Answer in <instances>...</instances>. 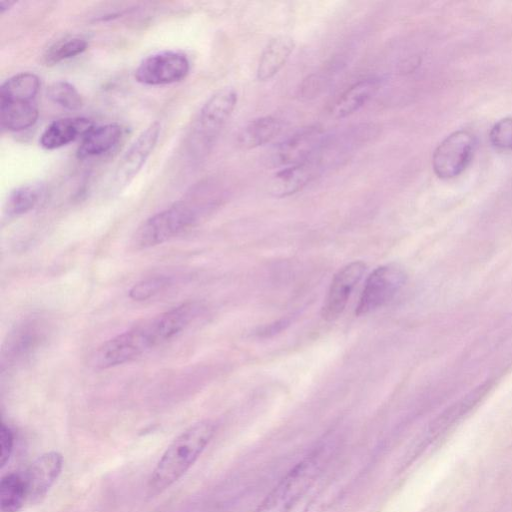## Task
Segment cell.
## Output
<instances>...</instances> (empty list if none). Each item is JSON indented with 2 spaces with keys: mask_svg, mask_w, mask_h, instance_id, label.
Instances as JSON below:
<instances>
[{
  "mask_svg": "<svg viewBox=\"0 0 512 512\" xmlns=\"http://www.w3.org/2000/svg\"><path fill=\"white\" fill-rule=\"evenodd\" d=\"M216 426L201 420L181 432L167 447L148 480L150 495L162 493L177 482L195 463L211 441Z\"/></svg>",
  "mask_w": 512,
  "mask_h": 512,
  "instance_id": "obj_1",
  "label": "cell"
},
{
  "mask_svg": "<svg viewBox=\"0 0 512 512\" xmlns=\"http://www.w3.org/2000/svg\"><path fill=\"white\" fill-rule=\"evenodd\" d=\"M328 456L326 446L307 455L279 481L254 512H290L317 480Z\"/></svg>",
  "mask_w": 512,
  "mask_h": 512,
  "instance_id": "obj_2",
  "label": "cell"
},
{
  "mask_svg": "<svg viewBox=\"0 0 512 512\" xmlns=\"http://www.w3.org/2000/svg\"><path fill=\"white\" fill-rule=\"evenodd\" d=\"M236 103L235 90L222 88L203 104L190 134L189 147L195 157L205 156L210 151Z\"/></svg>",
  "mask_w": 512,
  "mask_h": 512,
  "instance_id": "obj_3",
  "label": "cell"
},
{
  "mask_svg": "<svg viewBox=\"0 0 512 512\" xmlns=\"http://www.w3.org/2000/svg\"><path fill=\"white\" fill-rule=\"evenodd\" d=\"M198 211L188 201H178L144 221L133 237L137 249L162 244L192 226Z\"/></svg>",
  "mask_w": 512,
  "mask_h": 512,
  "instance_id": "obj_4",
  "label": "cell"
},
{
  "mask_svg": "<svg viewBox=\"0 0 512 512\" xmlns=\"http://www.w3.org/2000/svg\"><path fill=\"white\" fill-rule=\"evenodd\" d=\"M153 347L155 344L145 321L99 346L92 357V364L97 369L115 367L136 359Z\"/></svg>",
  "mask_w": 512,
  "mask_h": 512,
  "instance_id": "obj_5",
  "label": "cell"
},
{
  "mask_svg": "<svg viewBox=\"0 0 512 512\" xmlns=\"http://www.w3.org/2000/svg\"><path fill=\"white\" fill-rule=\"evenodd\" d=\"M477 146L476 136L460 129L449 134L432 155V168L437 177L452 179L461 175L470 164Z\"/></svg>",
  "mask_w": 512,
  "mask_h": 512,
  "instance_id": "obj_6",
  "label": "cell"
},
{
  "mask_svg": "<svg viewBox=\"0 0 512 512\" xmlns=\"http://www.w3.org/2000/svg\"><path fill=\"white\" fill-rule=\"evenodd\" d=\"M406 278L405 271L396 264L374 269L365 281L355 314L366 315L387 304L404 286Z\"/></svg>",
  "mask_w": 512,
  "mask_h": 512,
  "instance_id": "obj_7",
  "label": "cell"
},
{
  "mask_svg": "<svg viewBox=\"0 0 512 512\" xmlns=\"http://www.w3.org/2000/svg\"><path fill=\"white\" fill-rule=\"evenodd\" d=\"M327 139L318 125L303 127L279 145L270 156L276 167H288L301 164L318 157Z\"/></svg>",
  "mask_w": 512,
  "mask_h": 512,
  "instance_id": "obj_8",
  "label": "cell"
},
{
  "mask_svg": "<svg viewBox=\"0 0 512 512\" xmlns=\"http://www.w3.org/2000/svg\"><path fill=\"white\" fill-rule=\"evenodd\" d=\"M190 70L185 54L166 50L147 56L135 71V79L144 85H166L183 80Z\"/></svg>",
  "mask_w": 512,
  "mask_h": 512,
  "instance_id": "obj_9",
  "label": "cell"
},
{
  "mask_svg": "<svg viewBox=\"0 0 512 512\" xmlns=\"http://www.w3.org/2000/svg\"><path fill=\"white\" fill-rule=\"evenodd\" d=\"M160 130V123L154 121L131 144L116 168L113 189L125 188L139 173L157 144Z\"/></svg>",
  "mask_w": 512,
  "mask_h": 512,
  "instance_id": "obj_10",
  "label": "cell"
},
{
  "mask_svg": "<svg viewBox=\"0 0 512 512\" xmlns=\"http://www.w3.org/2000/svg\"><path fill=\"white\" fill-rule=\"evenodd\" d=\"M365 270L364 262L353 261L336 272L321 307V316L325 321H334L343 313L353 289Z\"/></svg>",
  "mask_w": 512,
  "mask_h": 512,
  "instance_id": "obj_11",
  "label": "cell"
},
{
  "mask_svg": "<svg viewBox=\"0 0 512 512\" xmlns=\"http://www.w3.org/2000/svg\"><path fill=\"white\" fill-rule=\"evenodd\" d=\"M62 468L63 457L59 452L49 451L36 458L24 475L27 500H41L58 479Z\"/></svg>",
  "mask_w": 512,
  "mask_h": 512,
  "instance_id": "obj_12",
  "label": "cell"
},
{
  "mask_svg": "<svg viewBox=\"0 0 512 512\" xmlns=\"http://www.w3.org/2000/svg\"><path fill=\"white\" fill-rule=\"evenodd\" d=\"M195 303H184L147 320L155 346L180 334L196 315Z\"/></svg>",
  "mask_w": 512,
  "mask_h": 512,
  "instance_id": "obj_13",
  "label": "cell"
},
{
  "mask_svg": "<svg viewBox=\"0 0 512 512\" xmlns=\"http://www.w3.org/2000/svg\"><path fill=\"white\" fill-rule=\"evenodd\" d=\"M321 163L317 158L284 167L273 175L269 182V193L276 198L290 196L300 191L317 174Z\"/></svg>",
  "mask_w": 512,
  "mask_h": 512,
  "instance_id": "obj_14",
  "label": "cell"
},
{
  "mask_svg": "<svg viewBox=\"0 0 512 512\" xmlns=\"http://www.w3.org/2000/svg\"><path fill=\"white\" fill-rule=\"evenodd\" d=\"M94 128V123L84 117H67L51 122L42 132L39 143L46 150L63 147Z\"/></svg>",
  "mask_w": 512,
  "mask_h": 512,
  "instance_id": "obj_15",
  "label": "cell"
},
{
  "mask_svg": "<svg viewBox=\"0 0 512 512\" xmlns=\"http://www.w3.org/2000/svg\"><path fill=\"white\" fill-rule=\"evenodd\" d=\"M39 116L37 100L0 99V123L6 131L18 132L32 127Z\"/></svg>",
  "mask_w": 512,
  "mask_h": 512,
  "instance_id": "obj_16",
  "label": "cell"
},
{
  "mask_svg": "<svg viewBox=\"0 0 512 512\" xmlns=\"http://www.w3.org/2000/svg\"><path fill=\"white\" fill-rule=\"evenodd\" d=\"M295 48V42L288 35H278L265 46L257 67V79H272L285 65Z\"/></svg>",
  "mask_w": 512,
  "mask_h": 512,
  "instance_id": "obj_17",
  "label": "cell"
},
{
  "mask_svg": "<svg viewBox=\"0 0 512 512\" xmlns=\"http://www.w3.org/2000/svg\"><path fill=\"white\" fill-rule=\"evenodd\" d=\"M123 133V127L117 123L94 127L82 138L76 155L79 159L103 155L117 145Z\"/></svg>",
  "mask_w": 512,
  "mask_h": 512,
  "instance_id": "obj_18",
  "label": "cell"
},
{
  "mask_svg": "<svg viewBox=\"0 0 512 512\" xmlns=\"http://www.w3.org/2000/svg\"><path fill=\"white\" fill-rule=\"evenodd\" d=\"M380 81L376 78L360 80L350 86L336 101L332 115L347 117L362 108L378 91Z\"/></svg>",
  "mask_w": 512,
  "mask_h": 512,
  "instance_id": "obj_19",
  "label": "cell"
},
{
  "mask_svg": "<svg viewBox=\"0 0 512 512\" xmlns=\"http://www.w3.org/2000/svg\"><path fill=\"white\" fill-rule=\"evenodd\" d=\"M282 124L273 116H263L248 122L238 135V143L253 149L272 141L281 131Z\"/></svg>",
  "mask_w": 512,
  "mask_h": 512,
  "instance_id": "obj_20",
  "label": "cell"
},
{
  "mask_svg": "<svg viewBox=\"0 0 512 512\" xmlns=\"http://www.w3.org/2000/svg\"><path fill=\"white\" fill-rule=\"evenodd\" d=\"M44 192L42 183H30L15 188L6 200L5 217L13 218L29 212L39 204Z\"/></svg>",
  "mask_w": 512,
  "mask_h": 512,
  "instance_id": "obj_21",
  "label": "cell"
},
{
  "mask_svg": "<svg viewBox=\"0 0 512 512\" xmlns=\"http://www.w3.org/2000/svg\"><path fill=\"white\" fill-rule=\"evenodd\" d=\"M25 500L27 489L24 476L15 472L5 474L0 482L1 511L18 512Z\"/></svg>",
  "mask_w": 512,
  "mask_h": 512,
  "instance_id": "obj_22",
  "label": "cell"
},
{
  "mask_svg": "<svg viewBox=\"0 0 512 512\" xmlns=\"http://www.w3.org/2000/svg\"><path fill=\"white\" fill-rule=\"evenodd\" d=\"M40 89L39 77L21 72L5 80L0 87V99L36 100Z\"/></svg>",
  "mask_w": 512,
  "mask_h": 512,
  "instance_id": "obj_23",
  "label": "cell"
},
{
  "mask_svg": "<svg viewBox=\"0 0 512 512\" xmlns=\"http://www.w3.org/2000/svg\"><path fill=\"white\" fill-rule=\"evenodd\" d=\"M37 324L27 322L12 332L7 343V356L20 358L37 347L42 338V329Z\"/></svg>",
  "mask_w": 512,
  "mask_h": 512,
  "instance_id": "obj_24",
  "label": "cell"
},
{
  "mask_svg": "<svg viewBox=\"0 0 512 512\" xmlns=\"http://www.w3.org/2000/svg\"><path fill=\"white\" fill-rule=\"evenodd\" d=\"M485 390L483 387L468 395L465 399L454 404L447 409L439 418L433 423L430 433L432 437H437L449 429L456 421H458L465 413H467L484 395Z\"/></svg>",
  "mask_w": 512,
  "mask_h": 512,
  "instance_id": "obj_25",
  "label": "cell"
},
{
  "mask_svg": "<svg viewBox=\"0 0 512 512\" xmlns=\"http://www.w3.org/2000/svg\"><path fill=\"white\" fill-rule=\"evenodd\" d=\"M87 47L88 42L82 37H66L47 48L43 55V61L46 65H55L83 53Z\"/></svg>",
  "mask_w": 512,
  "mask_h": 512,
  "instance_id": "obj_26",
  "label": "cell"
},
{
  "mask_svg": "<svg viewBox=\"0 0 512 512\" xmlns=\"http://www.w3.org/2000/svg\"><path fill=\"white\" fill-rule=\"evenodd\" d=\"M47 96L53 103L70 111L80 109L83 104L78 90L67 81L52 83L47 90Z\"/></svg>",
  "mask_w": 512,
  "mask_h": 512,
  "instance_id": "obj_27",
  "label": "cell"
},
{
  "mask_svg": "<svg viewBox=\"0 0 512 512\" xmlns=\"http://www.w3.org/2000/svg\"><path fill=\"white\" fill-rule=\"evenodd\" d=\"M171 284L168 276H153L135 283L129 290V297L135 301L147 300Z\"/></svg>",
  "mask_w": 512,
  "mask_h": 512,
  "instance_id": "obj_28",
  "label": "cell"
},
{
  "mask_svg": "<svg viewBox=\"0 0 512 512\" xmlns=\"http://www.w3.org/2000/svg\"><path fill=\"white\" fill-rule=\"evenodd\" d=\"M493 147L501 151H512V118L497 121L489 132Z\"/></svg>",
  "mask_w": 512,
  "mask_h": 512,
  "instance_id": "obj_29",
  "label": "cell"
},
{
  "mask_svg": "<svg viewBox=\"0 0 512 512\" xmlns=\"http://www.w3.org/2000/svg\"><path fill=\"white\" fill-rule=\"evenodd\" d=\"M14 446V433L4 422L0 426V463L1 467L8 462Z\"/></svg>",
  "mask_w": 512,
  "mask_h": 512,
  "instance_id": "obj_30",
  "label": "cell"
},
{
  "mask_svg": "<svg viewBox=\"0 0 512 512\" xmlns=\"http://www.w3.org/2000/svg\"><path fill=\"white\" fill-rule=\"evenodd\" d=\"M15 4V1H2L0 3V13L4 14L6 11L10 10Z\"/></svg>",
  "mask_w": 512,
  "mask_h": 512,
  "instance_id": "obj_31",
  "label": "cell"
}]
</instances>
